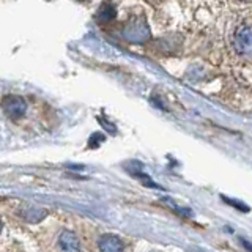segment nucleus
I'll return each mask as SVG.
<instances>
[{"label": "nucleus", "mask_w": 252, "mask_h": 252, "mask_svg": "<svg viewBox=\"0 0 252 252\" xmlns=\"http://www.w3.org/2000/svg\"><path fill=\"white\" fill-rule=\"evenodd\" d=\"M233 47L241 55H252V26H241L235 30Z\"/></svg>", "instance_id": "f257e3e1"}, {"label": "nucleus", "mask_w": 252, "mask_h": 252, "mask_svg": "<svg viewBox=\"0 0 252 252\" xmlns=\"http://www.w3.org/2000/svg\"><path fill=\"white\" fill-rule=\"evenodd\" d=\"M3 110L13 118L22 117L27 112V101L22 96H16V94H13V96H6L3 101Z\"/></svg>", "instance_id": "f03ea898"}, {"label": "nucleus", "mask_w": 252, "mask_h": 252, "mask_svg": "<svg viewBox=\"0 0 252 252\" xmlns=\"http://www.w3.org/2000/svg\"><path fill=\"white\" fill-rule=\"evenodd\" d=\"M98 248L101 252H123L125 244L115 235H102L98 241Z\"/></svg>", "instance_id": "7ed1b4c3"}, {"label": "nucleus", "mask_w": 252, "mask_h": 252, "mask_svg": "<svg viewBox=\"0 0 252 252\" xmlns=\"http://www.w3.org/2000/svg\"><path fill=\"white\" fill-rule=\"evenodd\" d=\"M59 246L63 252H79V240L71 230H63L59 236Z\"/></svg>", "instance_id": "20e7f679"}, {"label": "nucleus", "mask_w": 252, "mask_h": 252, "mask_svg": "<svg viewBox=\"0 0 252 252\" xmlns=\"http://www.w3.org/2000/svg\"><path fill=\"white\" fill-rule=\"evenodd\" d=\"M115 16V8L110 3H104L98 11V18L101 21H110Z\"/></svg>", "instance_id": "39448f33"}]
</instances>
